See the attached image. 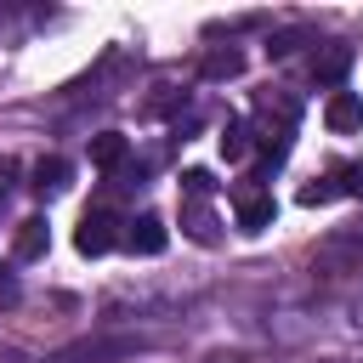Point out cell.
I'll return each instance as SVG.
<instances>
[{
  "label": "cell",
  "instance_id": "cell-1",
  "mask_svg": "<svg viewBox=\"0 0 363 363\" xmlns=\"http://www.w3.org/2000/svg\"><path fill=\"white\" fill-rule=\"evenodd\" d=\"M119 216H108V210H85V221L74 227V250L79 255H108L113 244H119Z\"/></svg>",
  "mask_w": 363,
  "mask_h": 363
},
{
  "label": "cell",
  "instance_id": "cell-2",
  "mask_svg": "<svg viewBox=\"0 0 363 363\" xmlns=\"http://www.w3.org/2000/svg\"><path fill=\"white\" fill-rule=\"evenodd\" d=\"M352 57H357V51H352L346 40H323V45L312 51V79H318V85H340V79L352 74Z\"/></svg>",
  "mask_w": 363,
  "mask_h": 363
},
{
  "label": "cell",
  "instance_id": "cell-3",
  "mask_svg": "<svg viewBox=\"0 0 363 363\" xmlns=\"http://www.w3.org/2000/svg\"><path fill=\"white\" fill-rule=\"evenodd\" d=\"M323 125H329L335 136L363 130V96H357V91H329V102H323Z\"/></svg>",
  "mask_w": 363,
  "mask_h": 363
},
{
  "label": "cell",
  "instance_id": "cell-4",
  "mask_svg": "<svg viewBox=\"0 0 363 363\" xmlns=\"http://www.w3.org/2000/svg\"><path fill=\"white\" fill-rule=\"evenodd\" d=\"M119 244H125L130 255H159V250L170 244V233H164V221H159V216H136V221H125Z\"/></svg>",
  "mask_w": 363,
  "mask_h": 363
},
{
  "label": "cell",
  "instance_id": "cell-5",
  "mask_svg": "<svg viewBox=\"0 0 363 363\" xmlns=\"http://www.w3.org/2000/svg\"><path fill=\"white\" fill-rule=\"evenodd\" d=\"M68 176H74L68 159L51 153V159H40V164L28 170V187H34V199H62V193H68Z\"/></svg>",
  "mask_w": 363,
  "mask_h": 363
},
{
  "label": "cell",
  "instance_id": "cell-6",
  "mask_svg": "<svg viewBox=\"0 0 363 363\" xmlns=\"http://www.w3.org/2000/svg\"><path fill=\"white\" fill-rule=\"evenodd\" d=\"M45 244H51L45 216H23V221H17V233H11V255H17V261H40V255H45Z\"/></svg>",
  "mask_w": 363,
  "mask_h": 363
},
{
  "label": "cell",
  "instance_id": "cell-7",
  "mask_svg": "<svg viewBox=\"0 0 363 363\" xmlns=\"http://www.w3.org/2000/svg\"><path fill=\"white\" fill-rule=\"evenodd\" d=\"M238 74H244V51H233V45H216L199 57V79H238Z\"/></svg>",
  "mask_w": 363,
  "mask_h": 363
},
{
  "label": "cell",
  "instance_id": "cell-8",
  "mask_svg": "<svg viewBox=\"0 0 363 363\" xmlns=\"http://www.w3.org/2000/svg\"><path fill=\"white\" fill-rule=\"evenodd\" d=\"M125 159H130V142H125L119 130H96V136H91V164H96V170H119Z\"/></svg>",
  "mask_w": 363,
  "mask_h": 363
},
{
  "label": "cell",
  "instance_id": "cell-9",
  "mask_svg": "<svg viewBox=\"0 0 363 363\" xmlns=\"http://www.w3.org/2000/svg\"><path fill=\"white\" fill-rule=\"evenodd\" d=\"M272 216H278L272 193H250V187L238 193V227H244V233H261V227H267Z\"/></svg>",
  "mask_w": 363,
  "mask_h": 363
},
{
  "label": "cell",
  "instance_id": "cell-10",
  "mask_svg": "<svg viewBox=\"0 0 363 363\" xmlns=\"http://www.w3.org/2000/svg\"><path fill=\"white\" fill-rule=\"evenodd\" d=\"M216 142H221V159H227V164H238V159H250V147H255V130H250L244 119H227Z\"/></svg>",
  "mask_w": 363,
  "mask_h": 363
},
{
  "label": "cell",
  "instance_id": "cell-11",
  "mask_svg": "<svg viewBox=\"0 0 363 363\" xmlns=\"http://www.w3.org/2000/svg\"><path fill=\"white\" fill-rule=\"evenodd\" d=\"M182 233L193 238V244H216L221 233H216V216L204 210V204H182Z\"/></svg>",
  "mask_w": 363,
  "mask_h": 363
},
{
  "label": "cell",
  "instance_id": "cell-12",
  "mask_svg": "<svg viewBox=\"0 0 363 363\" xmlns=\"http://www.w3.org/2000/svg\"><path fill=\"white\" fill-rule=\"evenodd\" d=\"M182 193H187V204H204L216 193V176L210 170H182Z\"/></svg>",
  "mask_w": 363,
  "mask_h": 363
},
{
  "label": "cell",
  "instance_id": "cell-13",
  "mask_svg": "<svg viewBox=\"0 0 363 363\" xmlns=\"http://www.w3.org/2000/svg\"><path fill=\"white\" fill-rule=\"evenodd\" d=\"M335 193H340V182H335V176H312V182H306L295 199H301V204H329Z\"/></svg>",
  "mask_w": 363,
  "mask_h": 363
},
{
  "label": "cell",
  "instance_id": "cell-14",
  "mask_svg": "<svg viewBox=\"0 0 363 363\" xmlns=\"http://www.w3.org/2000/svg\"><path fill=\"white\" fill-rule=\"evenodd\" d=\"M312 34L306 28H284V34H272V45H267V57H289V51H301Z\"/></svg>",
  "mask_w": 363,
  "mask_h": 363
},
{
  "label": "cell",
  "instance_id": "cell-15",
  "mask_svg": "<svg viewBox=\"0 0 363 363\" xmlns=\"http://www.w3.org/2000/svg\"><path fill=\"white\" fill-rule=\"evenodd\" d=\"M335 182H340V193L363 199V159H357V164H340V170H335Z\"/></svg>",
  "mask_w": 363,
  "mask_h": 363
},
{
  "label": "cell",
  "instance_id": "cell-16",
  "mask_svg": "<svg viewBox=\"0 0 363 363\" xmlns=\"http://www.w3.org/2000/svg\"><path fill=\"white\" fill-rule=\"evenodd\" d=\"M182 102V91H159V96H147V113H170Z\"/></svg>",
  "mask_w": 363,
  "mask_h": 363
},
{
  "label": "cell",
  "instance_id": "cell-17",
  "mask_svg": "<svg viewBox=\"0 0 363 363\" xmlns=\"http://www.w3.org/2000/svg\"><path fill=\"white\" fill-rule=\"evenodd\" d=\"M11 193V164H0V199Z\"/></svg>",
  "mask_w": 363,
  "mask_h": 363
}]
</instances>
